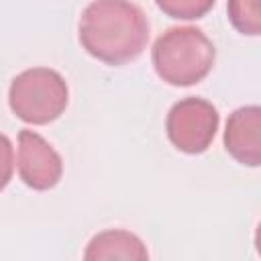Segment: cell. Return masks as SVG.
Returning <instances> with one entry per match:
<instances>
[{
    "label": "cell",
    "mask_w": 261,
    "mask_h": 261,
    "mask_svg": "<svg viewBox=\"0 0 261 261\" xmlns=\"http://www.w3.org/2000/svg\"><path fill=\"white\" fill-rule=\"evenodd\" d=\"M82 47L108 65L139 57L149 39V22L130 0H92L77 24Z\"/></svg>",
    "instance_id": "1"
},
{
    "label": "cell",
    "mask_w": 261,
    "mask_h": 261,
    "mask_svg": "<svg viewBox=\"0 0 261 261\" xmlns=\"http://www.w3.org/2000/svg\"><path fill=\"white\" fill-rule=\"evenodd\" d=\"M151 59L163 82L171 86H194L210 73L216 49L200 29L173 27L155 41Z\"/></svg>",
    "instance_id": "2"
},
{
    "label": "cell",
    "mask_w": 261,
    "mask_h": 261,
    "mask_svg": "<svg viewBox=\"0 0 261 261\" xmlns=\"http://www.w3.org/2000/svg\"><path fill=\"white\" fill-rule=\"evenodd\" d=\"M69 100V90L61 73L49 67H31L18 73L8 90L12 112L29 124H47L59 118Z\"/></svg>",
    "instance_id": "3"
},
{
    "label": "cell",
    "mask_w": 261,
    "mask_h": 261,
    "mask_svg": "<svg viewBox=\"0 0 261 261\" xmlns=\"http://www.w3.org/2000/svg\"><path fill=\"white\" fill-rule=\"evenodd\" d=\"M218 120V110L208 100L190 96L169 108L165 130L173 147L188 155H198L210 147Z\"/></svg>",
    "instance_id": "4"
},
{
    "label": "cell",
    "mask_w": 261,
    "mask_h": 261,
    "mask_svg": "<svg viewBox=\"0 0 261 261\" xmlns=\"http://www.w3.org/2000/svg\"><path fill=\"white\" fill-rule=\"evenodd\" d=\"M16 167L20 179L39 192L55 188L63 173V161L59 153L39 133L29 128L18 133Z\"/></svg>",
    "instance_id": "5"
},
{
    "label": "cell",
    "mask_w": 261,
    "mask_h": 261,
    "mask_svg": "<svg viewBox=\"0 0 261 261\" xmlns=\"http://www.w3.org/2000/svg\"><path fill=\"white\" fill-rule=\"evenodd\" d=\"M224 147L234 161L261 167V106H241L228 114Z\"/></svg>",
    "instance_id": "6"
},
{
    "label": "cell",
    "mask_w": 261,
    "mask_h": 261,
    "mask_svg": "<svg viewBox=\"0 0 261 261\" xmlns=\"http://www.w3.org/2000/svg\"><path fill=\"white\" fill-rule=\"evenodd\" d=\"M149 257L147 247L143 241L120 228L104 230L98 232L86 247L84 259H133V261H143Z\"/></svg>",
    "instance_id": "7"
},
{
    "label": "cell",
    "mask_w": 261,
    "mask_h": 261,
    "mask_svg": "<svg viewBox=\"0 0 261 261\" xmlns=\"http://www.w3.org/2000/svg\"><path fill=\"white\" fill-rule=\"evenodd\" d=\"M226 12L230 24L241 35H261V0H228Z\"/></svg>",
    "instance_id": "8"
},
{
    "label": "cell",
    "mask_w": 261,
    "mask_h": 261,
    "mask_svg": "<svg viewBox=\"0 0 261 261\" xmlns=\"http://www.w3.org/2000/svg\"><path fill=\"white\" fill-rule=\"evenodd\" d=\"M155 4L171 18L194 20L202 18L214 6V0H155Z\"/></svg>",
    "instance_id": "9"
},
{
    "label": "cell",
    "mask_w": 261,
    "mask_h": 261,
    "mask_svg": "<svg viewBox=\"0 0 261 261\" xmlns=\"http://www.w3.org/2000/svg\"><path fill=\"white\" fill-rule=\"evenodd\" d=\"M255 247H257V253L261 255V222H259V226L255 230Z\"/></svg>",
    "instance_id": "10"
}]
</instances>
